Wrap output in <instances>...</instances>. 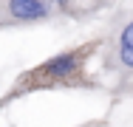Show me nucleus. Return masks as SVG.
<instances>
[{"label": "nucleus", "mask_w": 133, "mask_h": 127, "mask_svg": "<svg viewBox=\"0 0 133 127\" xmlns=\"http://www.w3.org/2000/svg\"><path fill=\"white\" fill-rule=\"evenodd\" d=\"M99 51H102V37L79 43L74 48H65L37 62L34 68L17 74V79L3 93L0 107L23 99V96H31V93H43V90H94L99 88V79H94L88 71V62Z\"/></svg>", "instance_id": "1"}, {"label": "nucleus", "mask_w": 133, "mask_h": 127, "mask_svg": "<svg viewBox=\"0 0 133 127\" xmlns=\"http://www.w3.org/2000/svg\"><path fill=\"white\" fill-rule=\"evenodd\" d=\"M102 68L119 79H133V14L102 37Z\"/></svg>", "instance_id": "2"}, {"label": "nucleus", "mask_w": 133, "mask_h": 127, "mask_svg": "<svg viewBox=\"0 0 133 127\" xmlns=\"http://www.w3.org/2000/svg\"><path fill=\"white\" fill-rule=\"evenodd\" d=\"M59 17V11L43 0H0V28H28Z\"/></svg>", "instance_id": "3"}, {"label": "nucleus", "mask_w": 133, "mask_h": 127, "mask_svg": "<svg viewBox=\"0 0 133 127\" xmlns=\"http://www.w3.org/2000/svg\"><path fill=\"white\" fill-rule=\"evenodd\" d=\"M54 6L59 14H88V11H96L105 0H43Z\"/></svg>", "instance_id": "4"}]
</instances>
